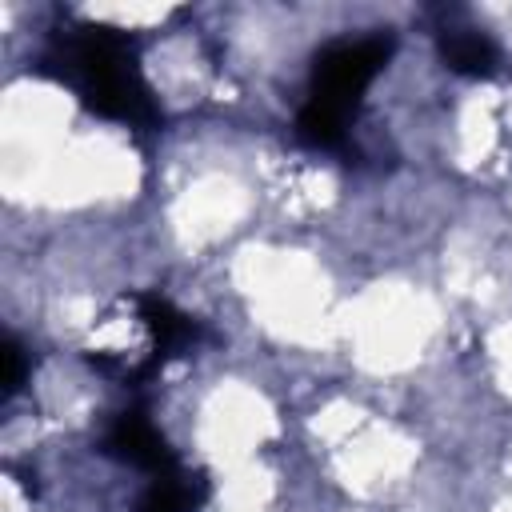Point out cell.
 I'll use <instances>...</instances> for the list:
<instances>
[{
    "mask_svg": "<svg viewBox=\"0 0 512 512\" xmlns=\"http://www.w3.org/2000/svg\"><path fill=\"white\" fill-rule=\"evenodd\" d=\"M44 68L60 84H68L88 112L104 120L140 132H152L160 124V104L152 100V88L140 76L136 48L116 28L104 24L60 28L52 36V48L44 52Z\"/></svg>",
    "mask_w": 512,
    "mask_h": 512,
    "instance_id": "1",
    "label": "cell"
},
{
    "mask_svg": "<svg viewBox=\"0 0 512 512\" xmlns=\"http://www.w3.org/2000/svg\"><path fill=\"white\" fill-rule=\"evenodd\" d=\"M392 56V36L372 32L356 40H336L312 60L308 100L296 116V136L308 148H340L348 120L360 108V96Z\"/></svg>",
    "mask_w": 512,
    "mask_h": 512,
    "instance_id": "2",
    "label": "cell"
},
{
    "mask_svg": "<svg viewBox=\"0 0 512 512\" xmlns=\"http://www.w3.org/2000/svg\"><path fill=\"white\" fill-rule=\"evenodd\" d=\"M104 444H108L112 456H120L124 464H132V468H140V472H148V476H164V472L180 468V460H176V452L168 448V440L160 436V428H156L144 412H136V408H132V412H120V416L112 420Z\"/></svg>",
    "mask_w": 512,
    "mask_h": 512,
    "instance_id": "3",
    "label": "cell"
},
{
    "mask_svg": "<svg viewBox=\"0 0 512 512\" xmlns=\"http://www.w3.org/2000/svg\"><path fill=\"white\" fill-rule=\"evenodd\" d=\"M132 304H136V316L144 320V328H148V336H152V364L160 368L168 356H180L192 340H196V320L188 316V312H180L168 296H160V292H140V296H132Z\"/></svg>",
    "mask_w": 512,
    "mask_h": 512,
    "instance_id": "4",
    "label": "cell"
},
{
    "mask_svg": "<svg viewBox=\"0 0 512 512\" xmlns=\"http://www.w3.org/2000/svg\"><path fill=\"white\" fill-rule=\"evenodd\" d=\"M204 500H208V480L200 472L192 476L180 464L164 476H148V488L140 496V512H200Z\"/></svg>",
    "mask_w": 512,
    "mask_h": 512,
    "instance_id": "5",
    "label": "cell"
},
{
    "mask_svg": "<svg viewBox=\"0 0 512 512\" xmlns=\"http://www.w3.org/2000/svg\"><path fill=\"white\" fill-rule=\"evenodd\" d=\"M440 56L460 76H492L500 64V48L480 28H440Z\"/></svg>",
    "mask_w": 512,
    "mask_h": 512,
    "instance_id": "6",
    "label": "cell"
},
{
    "mask_svg": "<svg viewBox=\"0 0 512 512\" xmlns=\"http://www.w3.org/2000/svg\"><path fill=\"white\" fill-rule=\"evenodd\" d=\"M4 364H8V372H4V392H16L20 380H24V352H20L16 340L4 344Z\"/></svg>",
    "mask_w": 512,
    "mask_h": 512,
    "instance_id": "7",
    "label": "cell"
}]
</instances>
